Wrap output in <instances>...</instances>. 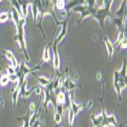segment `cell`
<instances>
[{"mask_svg": "<svg viewBox=\"0 0 127 127\" xmlns=\"http://www.w3.org/2000/svg\"><path fill=\"white\" fill-rule=\"evenodd\" d=\"M4 53H5V55L6 56V57L8 58V59H9V61H11L12 67H14V68L16 67V66H18V62H17V60H16V59H15V56H14V55L12 54V53L11 51L6 50V51L4 52Z\"/></svg>", "mask_w": 127, "mask_h": 127, "instance_id": "6da1fadb", "label": "cell"}, {"mask_svg": "<svg viewBox=\"0 0 127 127\" xmlns=\"http://www.w3.org/2000/svg\"><path fill=\"white\" fill-rule=\"evenodd\" d=\"M9 77L8 75H4L1 77L0 79V84H2V86H5L7 85V84L9 82Z\"/></svg>", "mask_w": 127, "mask_h": 127, "instance_id": "7a4b0ae2", "label": "cell"}, {"mask_svg": "<svg viewBox=\"0 0 127 127\" xmlns=\"http://www.w3.org/2000/svg\"><path fill=\"white\" fill-rule=\"evenodd\" d=\"M9 19V14L7 12H3L0 14V23L5 22Z\"/></svg>", "mask_w": 127, "mask_h": 127, "instance_id": "3957f363", "label": "cell"}, {"mask_svg": "<svg viewBox=\"0 0 127 127\" xmlns=\"http://www.w3.org/2000/svg\"><path fill=\"white\" fill-rule=\"evenodd\" d=\"M7 71H8V72H9V75H15V69H14V67H12V66H9L8 67H7Z\"/></svg>", "mask_w": 127, "mask_h": 127, "instance_id": "277c9868", "label": "cell"}, {"mask_svg": "<svg viewBox=\"0 0 127 127\" xmlns=\"http://www.w3.org/2000/svg\"><path fill=\"white\" fill-rule=\"evenodd\" d=\"M58 101L60 102V103H63L65 101V95H64V94H62V93L59 94V95H58Z\"/></svg>", "mask_w": 127, "mask_h": 127, "instance_id": "5b68a950", "label": "cell"}, {"mask_svg": "<svg viewBox=\"0 0 127 127\" xmlns=\"http://www.w3.org/2000/svg\"><path fill=\"white\" fill-rule=\"evenodd\" d=\"M73 119H74V113H73V110H70L69 112V122L70 123H72L73 122Z\"/></svg>", "mask_w": 127, "mask_h": 127, "instance_id": "8992f818", "label": "cell"}, {"mask_svg": "<svg viewBox=\"0 0 127 127\" xmlns=\"http://www.w3.org/2000/svg\"><path fill=\"white\" fill-rule=\"evenodd\" d=\"M108 41V44H107V47H108V49H109V51H110V55H112V53H114V48H113V46H112V44H111V43L109 41V40H107Z\"/></svg>", "mask_w": 127, "mask_h": 127, "instance_id": "52a82bcc", "label": "cell"}, {"mask_svg": "<svg viewBox=\"0 0 127 127\" xmlns=\"http://www.w3.org/2000/svg\"><path fill=\"white\" fill-rule=\"evenodd\" d=\"M56 5H57V7H58V9H62L63 7H64V5H65V3H64V2L63 1H58L57 2V4H56Z\"/></svg>", "mask_w": 127, "mask_h": 127, "instance_id": "ba28073f", "label": "cell"}, {"mask_svg": "<svg viewBox=\"0 0 127 127\" xmlns=\"http://www.w3.org/2000/svg\"><path fill=\"white\" fill-rule=\"evenodd\" d=\"M59 57L57 56H56L55 59H54V65L56 68L59 67Z\"/></svg>", "mask_w": 127, "mask_h": 127, "instance_id": "9c48e42d", "label": "cell"}, {"mask_svg": "<svg viewBox=\"0 0 127 127\" xmlns=\"http://www.w3.org/2000/svg\"><path fill=\"white\" fill-rule=\"evenodd\" d=\"M55 120L56 123H59L61 121V117H60V115L59 114H56L55 115Z\"/></svg>", "mask_w": 127, "mask_h": 127, "instance_id": "30bf717a", "label": "cell"}, {"mask_svg": "<svg viewBox=\"0 0 127 127\" xmlns=\"http://www.w3.org/2000/svg\"><path fill=\"white\" fill-rule=\"evenodd\" d=\"M49 57H50V56H49V51L48 50H46V51H45V53H44V60H48L49 59Z\"/></svg>", "mask_w": 127, "mask_h": 127, "instance_id": "8fae6325", "label": "cell"}, {"mask_svg": "<svg viewBox=\"0 0 127 127\" xmlns=\"http://www.w3.org/2000/svg\"><path fill=\"white\" fill-rule=\"evenodd\" d=\"M35 92H36L37 94H40V92H41V89H40V88H36V90H35Z\"/></svg>", "mask_w": 127, "mask_h": 127, "instance_id": "7c38bea8", "label": "cell"}, {"mask_svg": "<svg viewBox=\"0 0 127 127\" xmlns=\"http://www.w3.org/2000/svg\"><path fill=\"white\" fill-rule=\"evenodd\" d=\"M30 109H31V110H34V109H35V105H34V104H31V105H30Z\"/></svg>", "mask_w": 127, "mask_h": 127, "instance_id": "4fadbf2b", "label": "cell"}, {"mask_svg": "<svg viewBox=\"0 0 127 127\" xmlns=\"http://www.w3.org/2000/svg\"><path fill=\"white\" fill-rule=\"evenodd\" d=\"M101 79V73H97V80H100Z\"/></svg>", "mask_w": 127, "mask_h": 127, "instance_id": "5bb4252c", "label": "cell"}, {"mask_svg": "<svg viewBox=\"0 0 127 127\" xmlns=\"http://www.w3.org/2000/svg\"><path fill=\"white\" fill-rule=\"evenodd\" d=\"M123 48L126 47V40H125V41L123 42Z\"/></svg>", "mask_w": 127, "mask_h": 127, "instance_id": "9a60e30c", "label": "cell"}]
</instances>
